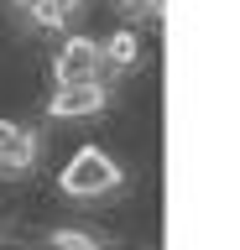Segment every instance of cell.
Wrapping results in <instances>:
<instances>
[{"mask_svg": "<svg viewBox=\"0 0 240 250\" xmlns=\"http://www.w3.org/2000/svg\"><path fill=\"white\" fill-rule=\"evenodd\" d=\"M120 183H126L120 162L110 151H99V146H79V151L68 156V167L58 172V188H63L68 198H105Z\"/></svg>", "mask_w": 240, "mask_h": 250, "instance_id": "1", "label": "cell"}, {"mask_svg": "<svg viewBox=\"0 0 240 250\" xmlns=\"http://www.w3.org/2000/svg\"><path fill=\"white\" fill-rule=\"evenodd\" d=\"M105 68V52H99L94 37H68L58 47V58H52V89H63V83H89L99 78Z\"/></svg>", "mask_w": 240, "mask_h": 250, "instance_id": "2", "label": "cell"}, {"mask_svg": "<svg viewBox=\"0 0 240 250\" xmlns=\"http://www.w3.org/2000/svg\"><path fill=\"white\" fill-rule=\"evenodd\" d=\"M105 104H110V89H105L99 78H89V83H63V89H52V99H47V120H89V115H99Z\"/></svg>", "mask_w": 240, "mask_h": 250, "instance_id": "3", "label": "cell"}, {"mask_svg": "<svg viewBox=\"0 0 240 250\" xmlns=\"http://www.w3.org/2000/svg\"><path fill=\"white\" fill-rule=\"evenodd\" d=\"M37 151H42V136H37V130H21L16 146L0 156V177H26V172L37 167Z\"/></svg>", "mask_w": 240, "mask_h": 250, "instance_id": "4", "label": "cell"}, {"mask_svg": "<svg viewBox=\"0 0 240 250\" xmlns=\"http://www.w3.org/2000/svg\"><path fill=\"white\" fill-rule=\"evenodd\" d=\"M99 52H105V62H115V68H136V62H141V37L131 26H120L115 37L99 42Z\"/></svg>", "mask_w": 240, "mask_h": 250, "instance_id": "5", "label": "cell"}, {"mask_svg": "<svg viewBox=\"0 0 240 250\" xmlns=\"http://www.w3.org/2000/svg\"><path fill=\"white\" fill-rule=\"evenodd\" d=\"M42 245H47V250H105V234L63 224V229H47V240H42Z\"/></svg>", "mask_w": 240, "mask_h": 250, "instance_id": "6", "label": "cell"}, {"mask_svg": "<svg viewBox=\"0 0 240 250\" xmlns=\"http://www.w3.org/2000/svg\"><path fill=\"white\" fill-rule=\"evenodd\" d=\"M21 16H26L32 26H42V31H63V21H68V16H63V5H58V0H32V5H26V11H21Z\"/></svg>", "mask_w": 240, "mask_h": 250, "instance_id": "7", "label": "cell"}, {"mask_svg": "<svg viewBox=\"0 0 240 250\" xmlns=\"http://www.w3.org/2000/svg\"><path fill=\"white\" fill-rule=\"evenodd\" d=\"M21 130H26V125H16V120H0V156L16 146V136H21Z\"/></svg>", "mask_w": 240, "mask_h": 250, "instance_id": "8", "label": "cell"}, {"mask_svg": "<svg viewBox=\"0 0 240 250\" xmlns=\"http://www.w3.org/2000/svg\"><path fill=\"white\" fill-rule=\"evenodd\" d=\"M58 5H63V16H73V11L84 5V0H58Z\"/></svg>", "mask_w": 240, "mask_h": 250, "instance_id": "9", "label": "cell"}, {"mask_svg": "<svg viewBox=\"0 0 240 250\" xmlns=\"http://www.w3.org/2000/svg\"><path fill=\"white\" fill-rule=\"evenodd\" d=\"M26 5H32V0H11V11H26Z\"/></svg>", "mask_w": 240, "mask_h": 250, "instance_id": "10", "label": "cell"}]
</instances>
